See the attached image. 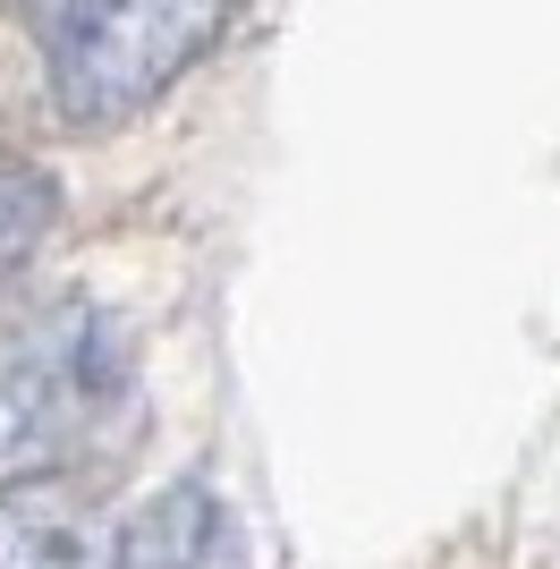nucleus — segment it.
<instances>
[{
  "label": "nucleus",
  "instance_id": "nucleus-3",
  "mask_svg": "<svg viewBox=\"0 0 560 569\" xmlns=\"http://www.w3.org/2000/svg\"><path fill=\"white\" fill-rule=\"evenodd\" d=\"M111 569H247V536L230 527V510L204 485H170L119 527Z\"/></svg>",
  "mask_w": 560,
  "mask_h": 569
},
{
  "label": "nucleus",
  "instance_id": "nucleus-1",
  "mask_svg": "<svg viewBox=\"0 0 560 569\" xmlns=\"http://www.w3.org/2000/svg\"><path fill=\"white\" fill-rule=\"evenodd\" d=\"M128 417L119 323L86 298L0 281V476L51 485Z\"/></svg>",
  "mask_w": 560,
  "mask_h": 569
},
{
  "label": "nucleus",
  "instance_id": "nucleus-2",
  "mask_svg": "<svg viewBox=\"0 0 560 569\" xmlns=\"http://www.w3.org/2000/svg\"><path fill=\"white\" fill-rule=\"evenodd\" d=\"M238 0H69L51 26V94L77 128L153 111L230 26Z\"/></svg>",
  "mask_w": 560,
  "mask_h": 569
},
{
  "label": "nucleus",
  "instance_id": "nucleus-4",
  "mask_svg": "<svg viewBox=\"0 0 560 569\" xmlns=\"http://www.w3.org/2000/svg\"><path fill=\"white\" fill-rule=\"evenodd\" d=\"M111 561H119V536L77 493L18 485L0 501V569H111Z\"/></svg>",
  "mask_w": 560,
  "mask_h": 569
}]
</instances>
